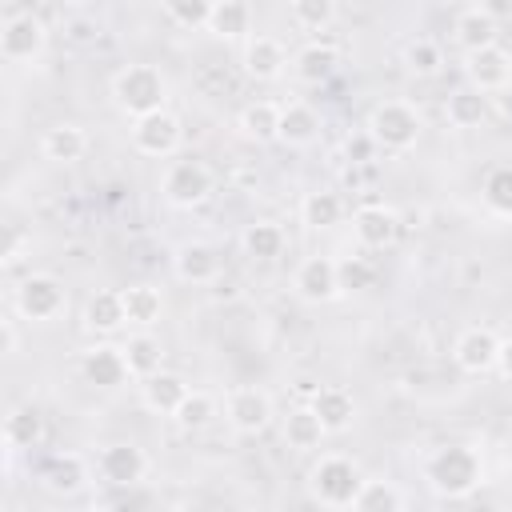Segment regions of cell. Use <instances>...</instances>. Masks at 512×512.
Wrapping results in <instances>:
<instances>
[{"instance_id": "cell-1", "label": "cell", "mask_w": 512, "mask_h": 512, "mask_svg": "<svg viewBox=\"0 0 512 512\" xmlns=\"http://www.w3.org/2000/svg\"><path fill=\"white\" fill-rule=\"evenodd\" d=\"M424 484L444 500H464L484 480V456L472 444H440L420 464Z\"/></svg>"}, {"instance_id": "cell-2", "label": "cell", "mask_w": 512, "mask_h": 512, "mask_svg": "<svg viewBox=\"0 0 512 512\" xmlns=\"http://www.w3.org/2000/svg\"><path fill=\"white\" fill-rule=\"evenodd\" d=\"M360 484H364V472L344 452H320V460L308 468V492L324 508H352Z\"/></svg>"}, {"instance_id": "cell-3", "label": "cell", "mask_w": 512, "mask_h": 512, "mask_svg": "<svg viewBox=\"0 0 512 512\" xmlns=\"http://www.w3.org/2000/svg\"><path fill=\"white\" fill-rule=\"evenodd\" d=\"M164 100H168V80L156 64H124L112 76V104L132 120L164 108Z\"/></svg>"}, {"instance_id": "cell-4", "label": "cell", "mask_w": 512, "mask_h": 512, "mask_svg": "<svg viewBox=\"0 0 512 512\" xmlns=\"http://www.w3.org/2000/svg\"><path fill=\"white\" fill-rule=\"evenodd\" d=\"M364 128L372 132L380 152H408V148H416L424 120L412 100H380V104H372Z\"/></svg>"}, {"instance_id": "cell-5", "label": "cell", "mask_w": 512, "mask_h": 512, "mask_svg": "<svg viewBox=\"0 0 512 512\" xmlns=\"http://www.w3.org/2000/svg\"><path fill=\"white\" fill-rule=\"evenodd\" d=\"M12 308L20 320L28 324H52L56 316H64L68 308V288L52 276V272H32L16 284L12 292Z\"/></svg>"}, {"instance_id": "cell-6", "label": "cell", "mask_w": 512, "mask_h": 512, "mask_svg": "<svg viewBox=\"0 0 512 512\" xmlns=\"http://www.w3.org/2000/svg\"><path fill=\"white\" fill-rule=\"evenodd\" d=\"M160 192L172 208H200L212 192H216V172L196 160V156H184V160H172L160 176Z\"/></svg>"}, {"instance_id": "cell-7", "label": "cell", "mask_w": 512, "mask_h": 512, "mask_svg": "<svg viewBox=\"0 0 512 512\" xmlns=\"http://www.w3.org/2000/svg\"><path fill=\"white\" fill-rule=\"evenodd\" d=\"M128 136H132V148H136L140 156H148V160H168V156H176L180 144H184V124H180L176 112L156 108V112H148V116H136L132 128H128Z\"/></svg>"}, {"instance_id": "cell-8", "label": "cell", "mask_w": 512, "mask_h": 512, "mask_svg": "<svg viewBox=\"0 0 512 512\" xmlns=\"http://www.w3.org/2000/svg\"><path fill=\"white\" fill-rule=\"evenodd\" d=\"M44 48H48V28H44L40 16L16 12V16L4 20V28H0V56L8 64H32V60L44 56Z\"/></svg>"}, {"instance_id": "cell-9", "label": "cell", "mask_w": 512, "mask_h": 512, "mask_svg": "<svg viewBox=\"0 0 512 512\" xmlns=\"http://www.w3.org/2000/svg\"><path fill=\"white\" fill-rule=\"evenodd\" d=\"M152 460L140 444L132 440H112L96 452V480L108 488V484H144Z\"/></svg>"}, {"instance_id": "cell-10", "label": "cell", "mask_w": 512, "mask_h": 512, "mask_svg": "<svg viewBox=\"0 0 512 512\" xmlns=\"http://www.w3.org/2000/svg\"><path fill=\"white\" fill-rule=\"evenodd\" d=\"M80 376L92 384V388H124L132 380V368L124 360V344H112V340H96L80 352Z\"/></svg>"}, {"instance_id": "cell-11", "label": "cell", "mask_w": 512, "mask_h": 512, "mask_svg": "<svg viewBox=\"0 0 512 512\" xmlns=\"http://www.w3.org/2000/svg\"><path fill=\"white\" fill-rule=\"evenodd\" d=\"M224 420L236 432L256 436V432H264L272 424V396L264 388H256V384H236L224 396Z\"/></svg>"}, {"instance_id": "cell-12", "label": "cell", "mask_w": 512, "mask_h": 512, "mask_svg": "<svg viewBox=\"0 0 512 512\" xmlns=\"http://www.w3.org/2000/svg\"><path fill=\"white\" fill-rule=\"evenodd\" d=\"M240 68L248 80L256 84H272L288 72V48L280 36H268V32H252L240 48Z\"/></svg>"}, {"instance_id": "cell-13", "label": "cell", "mask_w": 512, "mask_h": 512, "mask_svg": "<svg viewBox=\"0 0 512 512\" xmlns=\"http://www.w3.org/2000/svg\"><path fill=\"white\" fill-rule=\"evenodd\" d=\"M92 472L96 464H88L80 452H52L44 464H40V488L52 492V496H76L92 484Z\"/></svg>"}, {"instance_id": "cell-14", "label": "cell", "mask_w": 512, "mask_h": 512, "mask_svg": "<svg viewBox=\"0 0 512 512\" xmlns=\"http://www.w3.org/2000/svg\"><path fill=\"white\" fill-rule=\"evenodd\" d=\"M292 292L304 300V304H328L340 292V276H336V260L332 256H304L292 272Z\"/></svg>"}, {"instance_id": "cell-15", "label": "cell", "mask_w": 512, "mask_h": 512, "mask_svg": "<svg viewBox=\"0 0 512 512\" xmlns=\"http://www.w3.org/2000/svg\"><path fill=\"white\" fill-rule=\"evenodd\" d=\"M352 236L364 252H384L400 236V216L388 204H360L352 212Z\"/></svg>"}, {"instance_id": "cell-16", "label": "cell", "mask_w": 512, "mask_h": 512, "mask_svg": "<svg viewBox=\"0 0 512 512\" xmlns=\"http://www.w3.org/2000/svg\"><path fill=\"white\" fill-rule=\"evenodd\" d=\"M452 360H456L460 372L484 376V372H492L496 360H500V336H496L492 328H484V324H472V328H464V332L456 336Z\"/></svg>"}, {"instance_id": "cell-17", "label": "cell", "mask_w": 512, "mask_h": 512, "mask_svg": "<svg viewBox=\"0 0 512 512\" xmlns=\"http://www.w3.org/2000/svg\"><path fill=\"white\" fill-rule=\"evenodd\" d=\"M464 76L472 88L480 92H500L504 84H512V52L500 48V44H488V48H476V52H464Z\"/></svg>"}, {"instance_id": "cell-18", "label": "cell", "mask_w": 512, "mask_h": 512, "mask_svg": "<svg viewBox=\"0 0 512 512\" xmlns=\"http://www.w3.org/2000/svg\"><path fill=\"white\" fill-rule=\"evenodd\" d=\"M172 272L184 280V284H216L220 272H224V260L216 252V244L208 240H184L172 256Z\"/></svg>"}, {"instance_id": "cell-19", "label": "cell", "mask_w": 512, "mask_h": 512, "mask_svg": "<svg viewBox=\"0 0 512 512\" xmlns=\"http://www.w3.org/2000/svg\"><path fill=\"white\" fill-rule=\"evenodd\" d=\"M80 320H84V328H88L92 336H112V332H120V328L128 324L120 288H96V292L84 300Z\"/></svg>"}, {"instance_id": "cell-20", "label": "cell", "mask_w": 512, "mask_h": 512, "mask_svg": "<svg viewBox=\"0 0 512 512\" xmlns=\"http://www.w3.org/2000/svg\"><path fill=\"white\" fill-rule=\"evenodd\" d=\"M452 36H456V44H460L464 52H476V48L500 44V20H496V12H492V8L472 4V8H464V12L456 16Z\"/></svg>"}, {"instance_id": "cell-21", "label": "cell", "mask_w": 512, "mask_h": 512, "mask_svg": "<svg viewBox=\"0 0 512 512\" xmlns=\"http://www.w3.org/2000/svg\"><path fill=\"white\" fill-rule=\"evenodd\" d=\"M44 412L36 404H12L4 416V448L8 452H28L44 444Z\"/></svg>"}, {"instance_id": "cell-22", "label": "cell", "mask_w": 512, "mask_h": 512, "mask_svg": "<svg viewBox=\"0 0 512 512\" xmlns=\"http://www.w3.org/2000/svg\"><path fill=\"white\" fill-rule=\"evenodd\" d=\"M292 72L304 84H328L340 72V48L328 40H308L296 56H292Z\"/></svg>"}, {"instance_id": "cell-23", "label": "cell", "mask_w": 512, "mask_h": 512, "mask_svg": "<svg viewBox=\"0 0 512 512\" xmlns=\"http://www.w3.org/2000/svg\"><path fill=\"white\" fill-rule=\"evenodd\" d=\"M320 128H324V120L308 100H288V104H280V140L276 144L308 148L320 136Z\"/></svg>"}, {"instance_id": "cell-24", "label": "cell", "mask_w": 512, "mask_h": 512, "mask_svg": "<svg viewBox=\"0 0 512 512\" xmlns=\"http://www.w3.org/2000/svg\"><path fill=\"white\" fill-rule=\"evenodd\" d=\"M308 404L316 408V416H320V424L328 428V436H332V432H348L352 420H356V396H352L348 388H340V384H320Z\"/></svg>"}, {"instance_id": "cell-25", "label": "cell", "mask_w": 512, "mask_h": 512, "mask_svg": "<svg viewBox=\"0 0 512 512\" xmlns=\"http://www.w3.org/2000/svg\"><path fill=\"white\" fill-rule=\"evenodd\" d=\"M280 436H284V444H288L292 452H320L328 428L320 424V416H316L312 404H296V408L280 420Z\"/></svg>"}, {"instance_id": "cell-26", "label": "cell", "mask_w": 512, "mask_h": 512, "mask_svg": "<svg viewBox=\"0 0 512 512\" xmlns=\"http://www.w3.org/2000/svg\"><path fill=\"white\" fill-rule=\"evenodd\" d=\"M236 132L248 144H272L280 140V104L276 100H252L236 112Z\"/></svg>"}, {"instance_id": "cell-27", "label": "cell", "mask_w": 512, "mask_h": 512, "mask_svg": "<svg viewBox=\"0 0 512 512\" xmlns=\"http://www.w3.org/2000/svg\"><path fill=\"white\" fill-rule=\"evenodd\" d=\"M184 396H188L184 376H176V372H168V368H160L156 376L140 380V400H144V408L156 412V416H168V420H172V412L180 408Z\"/></svg>"}, {"instance_id": "cell-28", "label": "cell", "mask_w": 512, "mask_h": 512, "mask_svg": "<svg viewBox=\"0 0 512 512\" xmlns=\"http://www.w3.org/2000/svg\"><path fill=\"white\" fill-rule=\"evenodd\" d=\"M40 152L52 164H76V160L88 156V132L80 124H52L40 136Z\"/></svg>"}, {"instance_id": "cell-29", "label": "cell", "mask_w": 512, "mask_h": 512, "mask_svg": "<svg viewBox=\"0 0 512 512\" xmlns=\"http://www.w3.org/2000/svg\"><path fill=\"white\" fill-rule=\"evenodd\" d=\"M488 100H492L488 92H480V88L464 84V88L448 92V100H444V120H448L452 128H460V132L480 128V124H484V116H488Z\"/></svg>"}, {"instance_id": "cell-30", "label": "cell", "mask_w": 512, "mask_h": 512, "mask_svg": "<svg viewBox=\"0 0 512 512\" xmlns=\"http://www.w3.org/2000/svg\"><path fill=\"white\" fill-rule=\"evenodd\" d=\"M124 296V316H128V328H156L160 316H164V292L156 284H128L120 288Z\"/></svg>"}, {"instance_id": "cell-31", "label": "cell", "mask_w": 512, "mask_h": 512, "mask_svg": "<svg viewBox=\"0 0 512 512\" xmlns=\"http://www.w3.org/2000/svg\"><path fill=\"white\" fill-rule=\"evenodd\" d=\"M124 360L132 368V380H148L164 368V344L160 336H152V328H136L128 340H124Z\"/></svg>"}, {"instance_id": "cell-32", "label": "cell", "mask_w": 512, "mask_h": 512, "mask_svg": "<svg viewBox=\"0 0 512 512\" xmlns=\"http://www.w3.org/2000/svg\"><path fill=\"white\" fill-rule=\"evenodd\" d=\"M344 220V196L332 192V188H316V192H304L300 200V224L312 228V232H328Z\"/></svg>"}, {"instance_id": "cell-33", "label": "cell", "mask_w": 512, "mask_h": 512, "mask_svg": "<svg viewBox=\"0 0 512 512\" xmlns=\"http://www.w3.org/2000/svg\"><path fill=\"white\" fill-rule=\"evenodd\" d=\"M284 244H288V236H284V228L276 224V220H252L244 232H240V248H244V256H252V260H276V256H284Z\"/></svg>"}, {"instance_id": "cell-34", "label": "cell", "mask_w": 512, "mask_h": 512, "mask_svg": "<svg viewBox=\"0 0 512 512\" xmlns=\"http://www.w3.org/2000/svg\"><path fill=\"white\" fill-rule=\"evenodd\" d=\"M208 32L220 40H248L252 36V8L248 0H216L208 16Z\"/></svg>"}, {"instance_id": "cell-35", "label": "cell", "mask_w": 512, "mask_h": 512, "mask_svg": "<svg viewBox=\"0 0 512 512\" xmlns=\"http://www.w3.org/2000/svg\"><path fill=\"white\" fill-rule=\"evenodd\" d=\"M352 508L356 512H400V508H408V496H404V488H396L384 476H364Z\"/></svg>"}, {"instance_id": "cell-36", "label": "cell", "mask_w": 512, "mask_h": 512, "mask_svg": "<svg viewBox=\"0 0 512 512\" xmlns=\"http://www.w3.org/2000/svg\"><path fill=\"white\" fill-rule=\"evenodd\" d=\"M216 416H220V400H216L212 392H204V388H188V396H184L180 408L172 412V420H176L184 432H200V428H208Z\"/></svg>"}, {"instance_id": "cell-37", "label": "cell", "mask_w": 512, "mask_h": 512, "mask_svg": "<svg viewBox=\"0 0 512 512\" xmlns=\"http://www.w3.org/2000/svg\"><path fill=\"white\" fill-rule=\"evenodd\" d=\"M404 68L416 80H432V76L444 72V48L432 36H416V40L404 44Z\"/></svg>"}, {"instance_id": "cell-38", "label": "cell", "mask_w": 512, "mask_h": 512, "mask_svg": "<svg viewBox=\"0 0 512 512\" xmlns=\"http://www.w3.org/2000/svg\"><path fill=\"white\" fill-rule=\"evenodd\" d=\"M336 276H340V292H368L380 276L376 260L364 256V252H352L344 260H336Z\"/></svg>"}, {"instance_id": "cell-39", "label": "cell", "mask_w": 512, "mask_h": 512, "mask_svg": "<svg viewBox=\"0 0 512 512\" xmlns=\"http://www.w3.org/2000/svg\"><path fill=\"white\" fill-rule=\"evenodd\" d=\"M480 196H484V204H488L492 216L512 220V164H496V168L484 176Z\"/></svg>"}, {"instance_id": "cell-40", "label": "cell", "mask_w": 512, "mask_h": 512, "mask_svg": "<svg viewBox=\"0 0 512 512\" xmlns=\"http://www.w3.org/2000/svg\"><path fill=\"white\" fill-rule=\"evenodd\" d=\"M288 16L304 32H324L336 20V0H288Z\"/></svg>"}, {"instance_id": "cell-41", "label": "cell", "mask_w": 512, "mask_h": 512, "mask_svg": "<svg viewBox=\"0 0 512 512\" xmlns=\"http://www.w3.org/2000/svg\"><path fill=\"white\" fill-rule=\"evenodd\" d=\"M160 8L180 28H208V16H212L216 0H160Z\"/></svg>"}, {"instance_id": "cell-42", "label": "cell", "mask_w": 512, "mask_h": 512, "mask_svg": "<svg viewBox=\"0 0 512 512\" xmlns=\"http://www.w3.org/2000/svg\"><path fill=\"white\" fill-rule=\"evenodd\" d=\"M380 148H376V140H372V132L368 128H360L356 136H348L344 140V156L352 160V164H364V160H372Z\"/></svg>"}, {"instance_id": "cell-43", "label": "cell", "mask_w": 512, "mask_h": 512, "mask_svg": "<svg viewBox=\"0 0 512 512\" xmlns=\"http://www.w3.org/2000/svg\"><path fill=\"white\" fill-rule=\"evenodd\" d=\"M28 248H32V236H24V232H16V228H12V232H8V244H4V260H0V264H4V268H16V264L24 260V252H28Z\"/></svg>"}, {"instance_id": "cell-44", "label": "cell", "mask_w": 512, "mask_h": 512, "mask_svg": "<svg viewBox=\"0 0 512 512\" xmlns=\"http://www.w3.org/2000/svg\"><path fill=\"white\" fill-rule=\"evenodd\" d=\"M64 28H68V40H72V44H88V40H96V20L76 16V20H68Z\"/></svg>"}, {"instance_id": "cell-45", "label": "cell", "mask_w": 512, "mask_h": 512, "mask_svg": "<svg viewBox=\"0 0 512 512\" xmlns=\"http://www.w3.org/2000/svg\"><path fill=\"white\" fill-rule=\"evenodd\" d=\"M16 348H20L16 320H4V324H0V352H4V356H16Z\"/></svg>"}, {"instance_id": "cell-46", "label": "cell", "mask_w": 512, "mask_h": 512, "mask_svg": "<svg viewBox=\"0 0 512 512\" xmlns=\"http://www.w3.org/2000/svg\"><path fill=\"white\" fill-rule=\"evenodd\" d=\"M492 108L512 124V84H504L500 92H492Z\"/></svg>"}, {"instance_id": "cell-47", "label": "cell", "mask_w": 512, "mask_h": 512, "mask_svg": "<svg viewBox=\"0 0 512 512\" xmlns=\"http://www.w3.org/2000/svg\"><path fill=\"white\" fill-rule=\"evenodd\" d=\"M496 368H500L504 380H512V336L500 340V360H496Z\"/></svg>"}, {"instance_id": "cell-48", "label": "cell", "mask_w": 512, "mask_h": 512, "mask_svg": "<svg viewBox=\"0 0 512 512\" xmlns=\"http://www.w3.org/2000/svg\"><path fill=\"white\" fill-rule=\"evenodd\" d=\"M316 388H320L316 380H296V392H300V396H308V400L316 396Z\"/></svg>"}]
</instances>
